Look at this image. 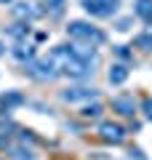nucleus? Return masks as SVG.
<instances>
[{
  "label": "nucleus",
  "instance_id": "6e6552de",
  "mask_svg": "<svg viewBox=\"0 0 152 160\" xmlns=\"http://www.w3.org/2000/svg\"><path fill=\"white\" fill-rule=\"evenodd\" d=\"M13 16H19V19H35V16H40V11L32 8V6H27V3H16V6H13Z\"/></svg>",
  "mask_w": 152,
  "mask_h": 160
},
{
  "label": "nucleus",
  "instance_id": "9d476101",
  "mask_svg": "<svg viewBox=\"0 0 152 160\" xmlns=\"http://www.w3.org/2000/svg\"><path fill=\"white\" fill-rule=\"evenodd\" d=\"M136 16L144 19L147 24H152V0H139L136 3Z\"/></svg>",
  "mask_w": 152,
  "mask_h": 160
},
{
  "label": "nucleus",
  "instance_id": "412c9836",
  "mask_svg": "<svg viewBox=\"0 0 152 160\" xmlns=\"http://www.w3.org/2000/svg\"><path fill=\"white\" fill-rule=\"evenodd\" d=\"M3 53H6V46H3V43H0V56H3Z\"/></svg>",
  "mask_w": 152,
  "mask_h": 160
},
{
  "label": "nucleus",
  "instance_id": "20e7f679",
  "mask_svg": "<svg viewBox=\"0 0 152 160\" xmlns=\"http://www.w3.org/2000/svg\"><path fill=\"white\" fill-rule=\"evenodd\" d=\"M27 72H29V78H38V80H53V78H59L56 67H53V64H51L48 59H40V62L29 64V67H27Z\"/></svg>",
  "mask_w": 152,
  "mask_h": 160
},
{
  "label": "nucleus",
  "instance_id": "dca6fc26",
  "mask_svg": "<svg viewBox=\"0 0 152 160\" xmlns=\"http://www.w3.org/2000/svg\"><path fill=\"white\" fill-rule=\"evenodd\" d=\"M45 6L51 8V16H59L64 11V0H45Z\"/></svg>",
  "mask_w": 152,
  "mask_h": 160
},
{
  "label": "nucleus",
  "instance_id": "4468645a",
  "mask_svg": "<svg viewBox=\"0 0 152 160\" xmlns=\"http://www.w3.org/2000/svg\"><path fill=\"white\" fill-rule=\"evenodd\" d=\"M8 35H11V38H27V35H29V24L27 22L13 24V27H8Z\"/></svg>",
  "mask_w": 152,
  "mask_h": 160
},
{
  "label": "nucleus",
  "instance_id": "2eb2a0df",
  "mask_svg": "<svg viewBox=\"0 0 152 160\" xmlns=\"http://www.w3.org/2000/svg\"><path fill=\"white\" fill-rule=\"evenodd\" d=\"M136 46L144 48V51H152V27L147 29L144 35H139V38H136Z\"/></svg>",
  "mask_w": 152,
  "mask_h": 160
},
{
  "label": "nucleus",
  "instance_id": "f3484780",
  "mask_svg": "<svg viewBox=\"0 0 152 160\" xmlns=\"http://www.w3.org/2000/svg\"><path fill=\"white\" fill-rule=\"evenodd\" d=\"M11 155H13L16 160H32V152H29V149H24V147H13Z\"/></svg>",
  "mask_w": 152,
  "mask_h": 160
},
{
  "label": "nucleus",
  "instance_id": "7ed1b4c3",
  "mask_svg": "<svg viewBox=\"0 0 152 160\" xmlns=\"http://www.w3.org/2000/svg\"><path fill=\"white\" fill-rule=\"evenodd\" d=\"M91 16H112L118 11V0H80Z\"/></svg>",
  "mask_w": 152,
  "mask_h": 160
},
{
  "label": "nucleus",
  "instance_id": "1a4fd4ad",
  "mask_svg": "<svg viewBox=\"0 0 152 160\" xmlns=\"http://www.w3.org/2000/svg\"><path fill=\"white\" fill-rule=\"evenodd\" d=\"M125 78H128V69L123 64H112V69H109V83L112 86H120V83H125Z\"/></svg>",
  "mask_w": 152,
  "mask_h": 160
},
{
  "label": "nucleus",
  "instance_id": "aec40b11",
  "mask_svg": "<svg viewBox=\"0 0 152 160\" xmlns=\"http://www.w3.org/2000/svg\"><path fill=\"white\" fill-rule=\"evenodd\" d=\"M144 112H147V118L152 120V99H147V102H144Z\"/></svg>",
  "mask_w": 152,
  "mask_h": 160
},
{
  "label": "nucleus",
  "instance_id": "9b49d317",
  "mask_svg": "<svg viewBox=\"0 0 152 160\" xmlns=\"http://www.w3.org/2000/svg\"><path fill=\"white\" fill-rule=\"evenodd\" d=\"M22 102H24V96H22V93H16V91L6 93V96H0V104L6 107V112H8V107H13V104H22Z\"/></svg>",
  "mask_w": 152,
  "mask_h": 160
},
{
  "label": "nucleus",
  "instance_id": "f03ea898",
  "mask_svg": "<svg viewBox=\"0 0 152 160\" xmlns=\"http://www.w3.org/2000/svg\"><path fill=\"white\" fill-rule=\"evenodd\" d=\"M67 35L72 40H80V43H85V46H101L104 40H107V35L101 32L99 27H94V24H88V22H72L67 27Z\"/></svg>",
  "mask_w": 152,
  "mask_h": 160
},
{
  "label": "nucleus",
  "instance_id": "6ab92c4d",
  "mask_svg": "<svg viewBox=\"0 0 152 160\" xmlns=\"http://www.w3.org/2000/svg\"><path fill=\"white\" fill-rule=\"evenodd\" d=\"M115 53H118L120 59H131V53L125 51V46H115Z\"/></svg>",
  "mask_w": 152,
  "mask_h": 160
},
{
  "label": "nucleus",
  "instance_id": "f257e3e1",
  "mask_svg": "<svg viewBox=\"0 0 152 160\" xmlns=\"http://www.w3.org/2000/svg\"><path fill=\"white\" fill-rule=\"evenodd\" d=\"M45 59L56 67L59 75H69V78H85V75H91V64L80 62V59L72 53L69 46H56Z\"/></svg>",
  "mask_w": 152,
  "mask_h": 160
},
{
  "label": "nucleus",
  "instance_id": "f8f14e48",
  "mask_svg": "<svg viewBox=\"0 0 152 160\" xmlns=\"http://www.w3.org/2000/svg\"><path fill=\"white\" fill-rule=\"evenodd\" d=\"M35 56V48L32 46H16L13 48V59H19V62H27V59Z\"/></svg>",
  "mask_w": 152,
  "mask_h": 160
},
{
  "label": "nucleus",
  "instance_id": "0eeeda50",
  "mask_svg": "<svg viewBox=\"0 0 152 160\" xmlns=\"http://www.w3.org/2000/svg\"><path fill=\"white\" fill-rule=\"evenodd\" d=\"M112 109H118V112L125 115V118H134V112H136L134 96H115L112 99Z\"/></svg>",
  "mask_w": 152,
  "mask_h": 160
},
{
  "label": "nucleus",
  "instance_id": "ddd939ff",
  "mask_svg": "<svg viewBox=\"0 0 152 160\" xmlns=\"http://www.w3.org/2000/svg\"><path fill=\"white\" fill-rule=\"evenodd\" d=\"M11 128H13V126H11V120H8V115L0 112V144L8 142V133H6V131H11Z\"/></svg>",
  "mask_w": 152,
  "mask_h": 160
},
{
  "label": "nucleus",
  "instance_id": "a211bd4d",
  "mask_svg": "<svg viewBox=\"0 0 152 160\" xmlns=\"http://www.w3.org/2000/svg\"><path fill=\"white\" fill-rule=\"evenodd\" d=\"M99 115H101V104H94V107L83 109V118H99Z\"/></svg>",
  "mask_w": 152,
  "mask_h": 160
},
{
  "label": "nucleus",
  "instance_id": "4be33fe9",
  "mask_svg": "<svg viewBox=\"0 0 152 160\" xmlns=\"http://www.w3.org/2000/svg\"><path fill=\"white\" fill-rule=\"evenodd\" d=\"M0 3H11V0H0Z\"/></svg>",
  "mask_w": 152,
  "mask_h": 160
},
{
  "label": "nucleus",
  "instance_id": "39448f33",
  "mask_svg": "<svg viewBox=\"0 0 152 160\" xmlns=\"http://www.w3.org/2000/svg\"><path fill=\"white\" fill-rule=\"evenodd\" d=\"M99 136L104 139V142L118 144V142H123L125 131H123V126H118V123H101V126H99Z\"/></svg>",
  "mask_w": 152,
  "mask_h": 160
},
{
  "label": "nucleus",
  "instance_id": "423d86ee",
  "mask_svg": "<svg viewBox=\"0 0 152 160\" xmlns=\"http://www.w3.org/2000/svg\"><path fill=\"white\" fill-rule=\"evenodd\" d=\"M64 102L75 104V102H88V99H96V88H69V91L62 93Z\"/></svg>",
  "mask_w": 152,
  "mask_h": 160
}]
</instances>
